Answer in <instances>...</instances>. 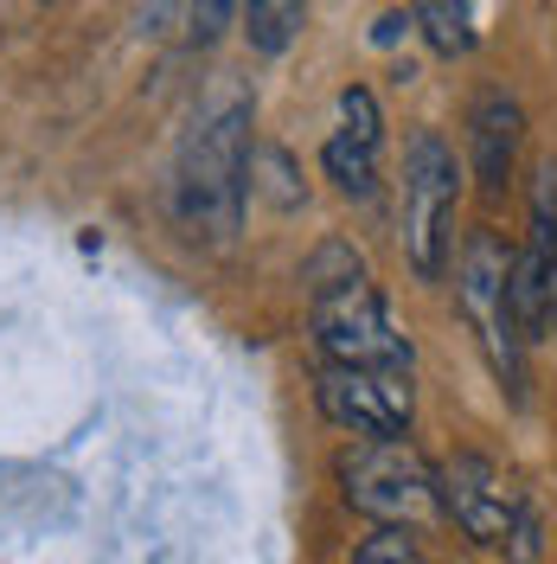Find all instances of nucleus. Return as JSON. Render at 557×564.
Listing matches in <instances>:
<instances>
[{"instance_id": "obj_1", "label": "nucleus", "mask_w": 557, "mask_h": 564, "mask_svg": "<svg viewBox=\"0 0 557 564\" xmlns=\"http://www.w3.org/2000/svg\"><path fill=\"white\" fill-rule=\"evenodd\" d=\"M244 193H250V109L231 104L193 129L186 154L174 174V212L193 238L231 245L244 225Z\"/></svg>"}, {"instance_id": "obj_2", "label": "nucleus", "mask_w": 557, "mask_h": 564, "mask_svg": "<svg viewBox=\"0 0 557 564\" xmlns=\"http://www.w3.org/2000/svg\"><path fill=\"white\" fill-rule=\"evenodd\" d=\"M436 488H443V513L474 545L506 552L513 564L545 558V520H538V507H532V494L520 488L513 468H500L481 449H461V456H449L436 468Z\"/></svg>"}, {"instance_id": "obj_3", "label": "nucleus", "mask_w": 557, "mask_h": 564, "mask_svg": "<svg viewBox=\"0 0 557 564\" xmlns=\"http://www.w3.org/2000/svg\"><path fill=\"white\" fill-rule=\"evenodd\" d=\"M455 308L468 321L474 347L488 352L493 379L525 398V327H520V308H513V250L500 245L493 231H474L461 263H455Z\"/></svg>"}, {"instance_id": "obj_4", "label": "nucleus", "mask_w": 557, "mask_h": 564, "mask_svg": "<svg viewBox=\"0 0 557 564\" xmlns=\"http://www.w3.org/2000/svg\"><path fill=\"white\" fill-rule=\"evenodd\" d=\"M340 488H347V507H359L379 527L411 532L443 513L436 468L423 462V449L411 436H365V443H352L340 456Z\"/></svg>"}, {"instance_id": "obj_5", "label": "nucleus", "mask_w": 557, "mask_h": 564, "mask_svg": "<svg viewBox=\"0 0 557 564\" xmlns=\"http://www.w3.org/2000/svg\"><path fill=\"white\" fill-rule=\"evenodd\" d=\"M308 321H314V347L327 352V366H391L411 372V340L397 334V321L384 308V295L372 289L365 270H352L340 282L308 289Z\"/></svg>"}, {"instance_id": "obj_6", "label": "nucleus", "mask_w": 557, "mask_h": 564, "mask_svg": "<svg viewBox=\"0 0 557 564\" xmlns=\"http://www.w3.org/2000/svg\"><path fill=\"white\" fill-rule=\"evenodd\" d=\"M455 199H461L455 148L436 129H417L404 148V257L423 282H436L455 257Z\"/></svg>"}, {"instance_id": "obj_7", "label": "nucleus", "mask_w": 557, "mask_h": 564, "mask_svg": "<svg viewBox=\"0 0 557 564\" xmlns=\"http://www.w3.org/2000/svg\"><path fill=\"white\" fill-rule=\"evenodd\" d=\"M314 404L334 430L365 443V436H404L417 391H411V372H391V366H320Z\"/></svg>"}, {"instance_id": "obj_8", "label": "nucleus", "mask_w": 557, "mask_h": 564, "mask_svg": "<svg viewBox=\"0 0 557 564\" xmlns=\"http://www.w3.org/2000/svg\"><path fill=\"white\" fill-rule=\"evenodd\" d=\"M551 270H557V161H538L525 245L513 257V308H520L525 340H538L551 327Z\"/></svg>"}, {"instance_id": "obj_9", "label": "nucleus", "mask_w": 557, "mask_h": 564, "mask_svg": "<svg viewBox=\"0 0 557 564\" xmlns=\"http://www.w3.org/2000/svg\"><path fill=\"white\" fill-rule=\"evenodd\" d=\"M520 129H525V116H520L513 97H500V90L474 97V109H468V154H474V180H481L488 193H500V186L513 180Z\"/></svg>"}, {"instance_id": "obj_10", "label": "nucleus", "mask_w": 557, "mask_h": 564, "mask_svg": "<svg viewBox=\"0 0 557 564\" xmlns=\"http://www.w3.org/2000/svg\"><path fill=\"white\" fill-rule=\"evenodd\" d=\"M411 26L443 58H461L474 45V0H411Z\"/></svg>"}, {"instance_id": "obj_11", "label": "nucleus", "mask_w": 557, "mask_h": 564, "mask_svg": "<svg viewBox=\"0 0 557 564\" xmlns=\"http://www.w3.org/2000/svg\"><path fill=\"white\" fill-rule=\"evenodd\" d=\"M302 20H308V0H244V33L263 58L288 52L295 33H302Z\"/></svg>"}, {"instance_id": "obj_12", "label": "nucleus", "mask_w": 557, "mask_h": 564, "mask_svg": "<svg viewBox=\"0 0 557 564\" xmlns=\"http://www.w3.org/2000/svg\"><path fill=\"white\" fill-rule=\"evenodd\" d=\"M320 167H327V180H334L347 199H372V193H379V148H359V141L334 135L320 148Z\"/></svg>"}, {"instance_id": "obj_13", "label": "nucleus", "mask_w": 557, "mask_h": 564, "mask_svg": "<svg viewBox=\"0 0 557 564\" xmlns=\"http://www.w3.org/2000/svg\"><path fill=\"white\" fill-rule=\"evenodd\" d=\"M340 135L359 141V148H379L384 141V122H379V104H372V90H340Z\"/></svg>"}, {"instance_id": "obj_14", "label": "nucleus", "mask_w": 557, "mask_h": 564, "mask_svg": "<svg viewBox=\"0 0 557 564\" xmlns=\"http://www.w3.org/2000/svg\"><path fill=\"white\" fill-rule=\"evenodd\" d=\"M352 564H429V558L417 552V539H411L404 527H379L365 545H359V558Z\"/></svg>"}, {"instance_id": "obj_15", "label": "nucleus", "mask_w": 557, "mask_h": 564, "mask_svg": "<svg viewBox=\"0 0 557 564\" xmlns=\"http://www.w3.org/2000/svg\"><path fill=\"white\" fill-rule=\"evenodd\" d=\"M250 167H263V193H270V206H302V186H295V174H288V154L282 148H263V154H250Z\"/></svg>"}, {"instance_id": "obj_16", "label": "nucleus", "mask_w": 557, "mask_h": 564, "mask_svg": "<svg viewBox=\"0 0 557 564\" xmlns=\"http://www.w3.org/2000/svg\"><path fill=\"white\" fill-rule=\"evenodd\" d=\"M231 7H238V0H199V13H193V33L211 39L225 20H231Z\"/></svg>"}, {"instance_id": "obj_17", "label": "nucleus", "mask_w": 557, "mask_h": 564, "mask_svg": "<svg viewBox=\"0 0 557 564\" xmlns=\"http://www.w3.org/2000/svg\"><path fill=\"white\" fill-rule=\"evenodd\" d=\"M404 26H411V20H404V13H384V20H379V45H391V39L404 33Z\"/></svg>"}, {"instance_id": "obj_18", "label": "nucleus", "mask_w": 557, "mask_h": 564, "mask_svg": "<svg viewBox=\"0 0 557 564\" xmlns=\"http://www.w3.org/2000/svg\"><path fill=\"white\" fill-rule=\"evenodd\" d=\"M551 321H557V270H551Z\"/></svg>"}]
</instances>
